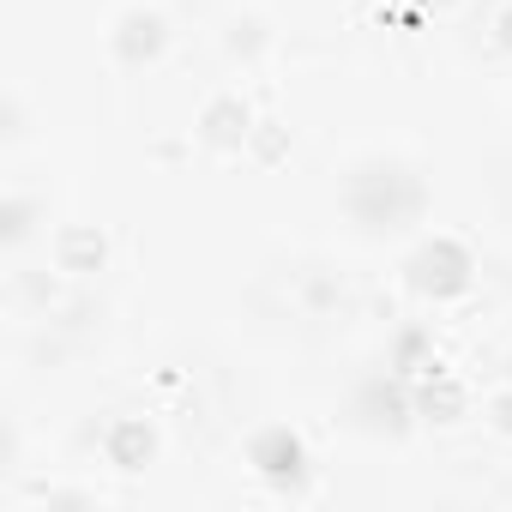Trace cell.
I'll use <instances>...</instances> for the list:
<instances>
[{
	"label": "cell",
	"mask_w": 512,
	"mask_h": 512,
	"mask_svg": "<svg viewBox=\"0 0 512 512\" xmlns=\"http://www.w3.org/2000/svg\"><path fill=\"white\" fill-rule=\"evenodd\" d=\"M404 278H410V290H416V296H428V302H452V296H464V290H470L476 260H470V247H464L458 235H428V241L410 253Z\"/></svg>",
	"instance_id": "1"
},
{
	"label": "cell",
	"mask_w": 512,
	"mask_h": 512,
	"mask_svg": "<svg viewBox=\"0 0 512 512\" xmlns=\"http://www.w3.org/2000/svg\"><path fill=\"white\" fill-rule=\"evenodd\" d=\"M247 464L260 470L272 488L296 494L302 476H308V446H302V434H296L290 422H272V428H260V434L247 440Z\"/></svg>",
	"instance_id": "2"
},
{
	"label": "cell",
	"mask_w": 512,
	"mask_h": 512,
	"mask_svg": "<svg viewBox=\"0 0 512 512\" xmlns=\"http://www.w3.org/2000/svg\"><path fill=\"white\" fill-rule=\"evenodd\" d=\"M163 43H169V25H163V13H151V7H127V13L115 19V31H109V55H115L121 67H151V61L163 55Z\"/></svg>",
	"instance_id": "3"
},
{
	"label": "cell",
	"mask_w": 512,
	"mask_h": 512,
	"mask_svg": "<svg viewBox=\"0 0 512 512\" xmlns=\"http://www.w3.org/2000/svg\"><path fill=\"white\" fill-rule=\"evenodd\" d=\"M253 109L241 103V97H211L205 109H199V121H193V133H199V145L205 151H217V157H229V151H241L247 139H253Z\"/></svg>",
	"instance_id": "4"
},
{
	"label": "cell",
	"mask_w": 512,
	"mask_h": 512,
	"mask_svg": "<svg viewBox=\"0 0 512 512\" xmlns=\"http://www.w3.org/2000/svg\"><path fill=\"white\" fill-rule=\"evenodd\" d=\"M151 452H157V428H151L145 416H115V422L103 428V458H109L115 470H145Z\"/></svg>",
	"instance_id": "5"
},
{
	"label": "cell",
	"mask_w": 512,
	"mask_h": 512,
	"mask_svg": "<svg viewBox=\"0 0 512 512\" xmlns=\"http://www.w3.org/2000/svg\"><path fill=\"white\" fill-rule=\"evenodd\" d=\"M103 260H109L103 229H91V223H67V229L55 235V266H61V272L85 278V272H103Z\"/></svg>",
	"instance_id": "6"
},
{
	"label": "cell",
	"mask_w": 512,
	"mask_h": 512,
	"mask_svg": "<svg viewBox=\"0 0 512 512\" xmlns=\"http://www.w3.org/2000/svg\"><path fill=\"white\" fill-rule=\"evenodd\" d=\"M416 410L434 416V422H458V416H464V386H452V380L422 386V392H416Z\"/></svg>",
	"instance_id": "7"
},
{
	"label": "cell",
	"mask_w": 512,
	"mask_h": 512,
	"mask_svg": "<svg viewBox=\"0 0 512 512\" xmlns=\"http://www.w3.org/2000/svg\"><path fill=\"white\" fill-rule=\"evenodd\" d=\"M260 43H266L260 19H235V25H229V55H253Z\"/></svg>",
	"instance_id": "8"
},
{
	"label": "cell",
	"mask_w": 512,
	"mask_h": 512,
	"mask_svg": "<svg viewBox=\"0 0 512 512\" xmlns=\"http://www.w3.org/2000/svg\"><path fill=\"white\" fill-rule=\"evenodd\" d=\"M253 151H260V163H278L284 157V133L272 127V121H260V127H253V139H247Z\"/></svg>",
	"instance_id": "9"
},
{
	"label": "cell",
	"mask_w": 512,
	"mask_h": 512,
	"mask_svg": "<svg viewBox=\"0 0 512 512\" xmlns=\"http://www.w3.org/2000/svg\"><path fill=\"white\" fill-rule=\"evenodd\" d=\"M488 428L512 440V380H506V392H494V398H488Z\"/></svg>",
	"instance_id": "10"
},
{
	"label": "cell",
	"mask_w": 512,
	"mask_h": 512,
	"mask_svg": "<svg viewBox=\"0 0 512 512\" xmlns=\"http://www.w3.org/2000/svg\"><path fill=\"white\" fill-rule=\"evenodd\" d=\"M31 235V199H7V241Z\"/></svg>",
	"instance_id": "11"
},
{
	"label": "cell",
	"mask_w": 512,
	"mask_h": 512,
	"mask_svg": "<svg viewBox=\"0 0 512 512\" xmlns=\"http://www.w3.org/2000/svg\"><path fill=\"white\" fill-rule=\"evenodd\" d=\"M494 43L512 55V7H500V19H494Z\"/></svg>",
	"instance_id": "12"
},
{
	"label": "cell",
	"mask_w": 512,
	"mask_h": 512,
	"mask_svg": "<svg viewBox=\"0 0 512 512\" xmlns=\"http://www.w3.org/2000/svg\"><path fill=\"white\" fill-rule=\"evenodd\" d=\"M506 380H512V350H506Z\"/></svg>",
	"instance_id": "13"
},
{
	"label": "cell",
	"mask_w": 512,
	"mask_h": 512,
	"mask_svg": "<svg viewBox=\"0 0 512 512\" xmlns=\"http://www.w3.org/2000/svg\"><path fill=\"white\" fill-rule=\"evenodd\" d=\"M434 7H446V0H434Z\"/></svg>",
	"instance_id": "14"
}]
</instances>
